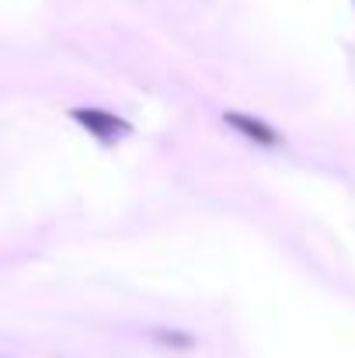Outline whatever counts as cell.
<instances>
[{
  "label": "cell",
  "mask_w": 355,
  "mask_h": 358,
  "mask_svg": "<svg viewBox=\"0 0 355 358\" xmlns=\"http://www.w3.org/2000/svg\"><path fill=\"white\" fill-rule=\"evenodd\" d=\"M74 119L81 122L91 136H98L102 143H112V139L129 132V122L116 119L112 112H102V108H74Z\"/></svg>",
  "instance_id": "6da1fadb"
},
{
  "label": "cell",
  "mask_w": 355,
  "mask_h": 358,
  "mask_svg": "<svg viewBox=\"0 0 355 358\" xmlns=\"http://www.w3.org/2000/svg\"><path fill=\"white\" fill-rule=\"evenodd\" d=\"M223 122L237 129L240 136H247V139H254V143H261V146H275L279 143V136H275V129H268V125H261L258 119H247V115H237V112H227Z\"/></svg>",
  "instance_id": "7a4b0ae2"
}]
</instances>
